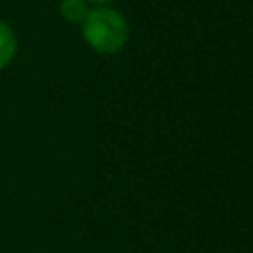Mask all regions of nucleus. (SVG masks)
<instances>
[{"mask_svg":"<svg viewBox=\"0 0 253 253\" xmlns=\"http://www.w3.org/2000/svg\"><path fill=\"white\" fill-rule=\"evenodd\" d=\"M81 32L89 47L103 55L119 53L128 42L126 18L111 6H93L81 22Z\"/></svg>","mask_w":253,"mask_h":253,"instance_id":"f257e3e1","label":"nucleus"},{"mask_svg":"<svg viewBox=\"0 0 253 253\" xmlns=\"http://www.w3.org/2000/svg\"><path fill=\"white\" fill-rule=\"evenodd\" d=\"M16 49H18V40L12 26L0 20V69H4L14 59Z\"/></svg>","mask_w":253,"mask_h":253,"instance_id":"f03ea898","label":"nucleus"},{"mask_svg":"<svg viewBox=\"0 0 253 253\" xmlns=\"http://www.w3.org/2000/svg\"><path fill=\"white\" fill-rule=\"evenodd\" d=\"M89 10L91 6L85 0H61L59 4V14L69 24H81L89 14Z\"/></svg>","mask_w":253,"mask_h":253,"instance_id":"7ed1b4c3","label":"nucleus"},{"mask_svg":"<svg viewBox=\"0 0 253 253\" xmlns=\"http://www.w3.org/2000/svg\"><path fill=\"white\" fill-rule=\"evenodd\" d=\"M85 2H87V4L93 8V6H109L113 0H85Z\"/></svg>","mask_w":253,"mask_h":253,"instance_id":"20e7f679","label":"nucleus"}]
</instances>
